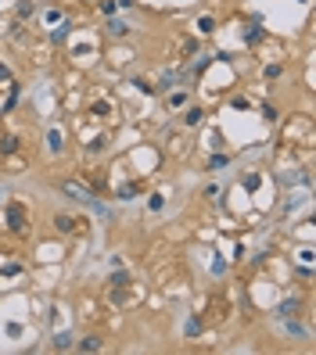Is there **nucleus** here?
Segmentation results:
<instances>
[{
	"mask_svg": "<svg viewBox=\"0 0 316 355\" xmlns=\"http://www.w3.org/2000/svg\"><path fill=\"white\" fill-rule=\"evenodd\" d=\"M47 140H51V151H61V144H65L58 129H51V136H47Z\"/></svg>",
	"mask_w": 316,
	"mask_h": 355,
	"instance_id": "12",
	"label": "nucleus"
},
{
	"mask_svg": "<svg viewBox=\"0 0 316 355\" xmlns=\"http://www.w3.org/2000/svg\"><path fill=\"white\" fill-rule=\"evenodd\" d=\"M108 32H111V36H126V32H129V25H126V22H119V18H111V22H108Z\"/></svg>",
	"mask_w": 316,
	"mask_h": 355,
	"instance_id": "9",
	"label": "nucleus"
},
{
	"mask_svg": "<svg viewBox=\"0 0 316 355\" xmlns=\"http://www.w3.org/2000/svg\"><path fill=\"white\" fill-rule=\"evenodd\" d=\"M198 32H205V36H209V32H216V22H212L209 15H201V18H198Z\"/></svg>",
	"mask_w": 316,
	"mask_h": 355,
	"instance_id": "10",
	"label": "nucleus"
},
{
	"mask_svg": "<svg viewBox=\"0 0 316 355\" xmlns=\"http://www.w3.org/2000/svg\"><path fill=\"white\" fill-rule=\"evenodd\" d=\"M295 312H298V302H284L281 305V316H295Z\"/></svg>",
	"mask_w": 316,
	"mask_h": 355,
	"instance_id": "14",
	"label": "nucleus"
},
{
	"mask_svg": "<svg viewBox=\"0 0 316 355\" xmlns=\"http://www.w3.org/2000/svg\"><path fill=\"white\" fill-rule=\"evenodd\" d=\"M61 194L72 197V201H83V205H94V190L79 179H61Z\"/></svg>",
	"mask_w": 316,
	"mask_h": 355,
	"instance_id": "1",
	"label": "nucleus"
},
{
	"mask_svg": "<svg viewBox=\"0 0 316 355\" xmlns=\"http://www.w3.org/2000/svg\"><path fill=\"white\" fill-rule=\"evenodd\" d=\"M284 136H287V140H291V136H302L298 144H313V122H309V118H298L295 126L284 129Z\"/></svg>",
	"mask_w": 316,
	"mask_h": 355,
	"instance_id": "2",
	"label": "nucleus"
},
{
	"mask_svg": "<svg viewBox=\"0 0 316 355\" xmlns=\"http://www.w3.org/2000/svg\"><path fill=\"white\" fill-rule=\"evenodd\" d=\"M263 115L269 118V122H273V118H277V108H273V104H263Z\"/></svg>",
	"mask_w": 316,
	"mask_h": 355,
	"instance_id": "16",
	"label": "nucleus"
},
{
	"mask_svg": "<svg viewBox=\"0 0 316 355\" xmlns=\"http://www.w3.org/2000/svg\"><path fill=\"white\" fill-rule=\"evenodd\" d=\"M90 112H94L97 118H108L111 115V101H108V97H97V101L90 104Z\"/></svg>",
	"mask_w": 316,
	"mask_h": 355,
	"instance_id": "5",
	"label": "nucleus"
},
{
	"mask_svg": "<svg viewBox=\"0 0 316 355\" xmlns=\"http://www.w3.org/2000/svg\"><path fill=\"white\" fill-rule=\"evenodd\" d=\"M176 83H180V72H176V68H165V72H162V83H158V86H162V90H173Z\"/></svg>",
	"mask_w": 316,
	"mask_h": 355,
	"instance_id": "6",
	"label": "nucleus"
},
{
	"mask_svg": "<svg viewBox=\"0 0 316 355\" xmlns=\"http://www.w3.org/2000/svg\"><path fill=\"white\" fill-rule=\"evenodd\" d=\"M51 344H54V348H58V352H65V348H72V338H69V334H54V338H51Z\"/></svg>",
	"mask_w": 316,
	"mask_h": 355,
	"instance_id": "7",
	"label": "nucleus"
},
{
	"mask_svg": "<svg viewBox=\"0 0 316 355\" xmlns=\"http://www.w3.org/2000/svg\"><path fill=\"white\" fill-rule=\"evenodd\" d=\"M0 151H4V154H15V151H18V136H0Z\"/></svg>",
	"mask_w": 316,
	"mask_h": 355,
	"instance_id": "8",
	"label": "nucleus"
},
{
	"mask_svg": "<svg viewBox=\"0 0 316 355\" xmlns=\"http://www.w3.org/2000/svg\"><path fill=\"white\" fill-rule=\"evenodd\" d=\"M7 230H11V233H22L25 230V212L18 205H7Z\"/></svg>",
	"mask_w": 316,
	"mask_h": 355,
	"instance_id": "3",
	"label": "nucleus"
},
{
	"mask_svg": "<svg viewBox=\"0 0 316 355\" xmlns=\"http://www.w3.org/2000/svg\"><path fill=\"white\" fill-rule=\"evenodd\" d=\"M97 348H101L97 338H83V341H79V352H97Z\"/></svg>",
	"mask_w": 316,
	"mask_h": 355,
	"instance_id": "11",
	"label": "nucleus"
},
{
	"mask_svg": "<svg viewBox=\"0 0 316 355\" xmlns=\"http://www.w3.org/2000/svg\"><path fill=\"white\" fill-rule=\"evenodd\" d=\"M187 334H191V338H198V334H201V323H198V316H194V320H187Z\"/></svg>",
	"mask_w": 316,
	"mask_h": 355,
	"instance_id": "13",
	"label": "nucleus"
},
{
	"mask_svg": "<svg viewBox=\"0 0 316 355\" xmlns=\"http://www.w3.org/2000/svg\"><path fill=\"white\" fill-rule=\"evenodd\" d=\"M54 226H58V233H76L83 223L76 219V215H58V219H54Z\"/></svg>",
	"mask_w": 316,
	"mask_h": 355,
	"instance_id": "4",
	"label": "nucleus"
},
{
	"mask_svg": "<svg viewBox=\"0 0 316 355\" xmlns=\"http://www.w3.org/2000/svg\"><path fill=\"white\" fill-rule=\"evenodd\" d=\"M187 122H191V126L201 122V108H191V112H187Z\"/></svg>",
	"mask_w": 316,
	"mask_h": 355,
	"instance_id": "15",
	"label": "nucleus"
}]
</instances>
